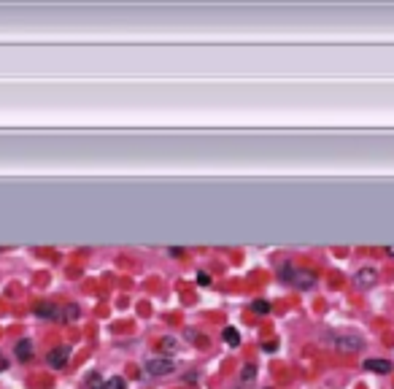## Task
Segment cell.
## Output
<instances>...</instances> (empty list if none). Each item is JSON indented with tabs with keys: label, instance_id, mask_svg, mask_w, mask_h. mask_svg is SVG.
Listing matches in <instances>:
<instances>
[{
	"label": "cell",
	"instance_id": "obj_1",
	"mask_svg": "<svg viewBox=\"0 0 394 389\" xmlns=\"http://www.w3.org/2000/svg\"><path fill=\"white\" fill-rule=\"evenodd\" d=\"M324 341H329V346L337 349V352H349V354L365 349V338L359 332H329Z\"/></svg>",
	"mask_w": 394,
	"mask_h": 389
},
{
	"label": "cell",
	"instance_id": "obj_2",
	"mask_svg": "<svg viewBox=\"0 0 394 389\" xmlns=\"http://www.w3.org/2000/svg\"><path fill=\"white\" fill-rule=\"evenodd\" d=\"M278 276L286 278V281H291L297 289H311V286L316 284V276H313L311 270H300V268H283Z\"/></svg>",
	"mask_w": 394,
	"mask_h": 389
},
{
	"label": "cell",
	"instance_id": "obj_3",
	"mask_svg": "<svg viewBox=\"0 0 394 389\" xmlns=\"http://www.w3.org/2000/svg\"><path fill=\"white\" fill-rule=\"evenodd\" d=\"M143 370H146V376H154V378L170 376V373L176 370V362H173L170 357H149L143 362Z\"/></svg>",
	"mask_w": 394,
	"mask_h": 389
},
{
	"label": "cell",
	"instance_id": "obj_4",
	"mask_svg": "<svg viewBox=\"0 0 394 389\" xmlns=\"http://www.w3.org/2000/svg\"><path fill=\"white\" fill-rule=\"evenodd\" d=\"M68 360H70V346H65V344H62V346H54L52 352L46 354V362H49L52 368H62Z\"/></svg>",
	"mask_w": 394,
	"mask_h": 389
},
{
	"label": "cell",
	"instance_id": "obj_5",
	"mask_svg": "<svg viewBox=\"0 0 394 389\" xmlns=\"http://www.w3.org/2000/svg\"><path fill=\"white\" fill-rule=\"evenodd\" d=\"M378 281V270L375 268H359L357 270V276H354V284L359 286V289H367V286H373Z\"/></svg>",
	"mask_w": 394,
	"mask_h": 389
},
{
	"label": "cell",
	"instance_id": "obj_6",
	"mask_svg": "<svg viewBox=\"0 0 394 389\" xmlns=\"http://www.w3.org/2000/svg\"><path fill=\"white\" fill-rule=\"evenodd\" d=\"M362 368L365 370H373V373H391L394 365L389 360H381V357H367L365 362H362Z\"/></svg>",
	"mask_w": 394,
	"mask_h": 389
},
{
	"label": "cell",
	"instance_id": "obj_7",
	"mask_svg": "<svg viewBox=\"0 0 394 389\" xmlns=\"http://www.w3.org/2000/svg\"><path fill=\"white\" fill-rule=\"evenodd\" d=\"M35 314L38 316H46V319H60V311L54 303H38L35 306Z\"/></svg>",
	"mask_w": 394,
	"mask_h": 389
},
{
	"label": "cell",
	"instance_id": "obj_8",
	"mask_svg": "<svg viewBox=\"0 0 394 389\" xmlns=\"http://www.w3.org/2000/svg\"><path fill=\"white\" fill-rule=\"evenodd\" d=\"M35 354V349H33V341H19V344H17V357H19V360L22 362H25V360H30V357H33Z\"/></svg>",
	"mask_w": 394,
	"mask_h": 389
},
{
	"label": "cell",
	"instance_id": "obj_9",
	"mask_svg": "<svg viewBox=\"0 0 394 389\" xmlns=\"http://www.w3.org/2000/svg\"><path fill=\"white\" fill-rule=\"evenodd\" d=\"M222 338H224L230 346H240V332L235 330V327H224V330H222Z\"/></svg>",
	"mask_w": 394,
	"mask_h": 389
},
{
	"label": "cell",
	"instance_id": "obj_10",
	"mask_svg": "<svg viewBox=\"0 0 394 389\" xmlns=\"http://www.w3.org/2000/svg\"><path fill=\"white\" fill-rule=\"evenodd\" d=\"M160 349H162V352H168V354H173L178 349V341L173 338V335H162L160 338Z\"/></svg>",
	"mask_w": 394,
	"mask_h": 389
},
{
	"label": "cell",
	"instance_id": "obj_11",
	"mask_svg": "<svg viewBox=\"0 0 394 389\" xmlns=\"http://www.w3.org/2000/svg\"><path fill=\"white\" fill-rule=\"evenodd\" d=\"M257 378V365L249 362L246 368H243V376H240V384H251V381Z\"/></svg>",
	"mask_w": 394,
	"mask_h": 389
},
{
	"label": "cell",
	"instance_id": "obj_12",
	"mask_svg": "<svg viewBox=\"0 0 394 389\" xmlns=\"http://www.w3.org/2000/svg\"><path fill=\"white\" fill-rule=\"evenodd\" d=\"M103 389H127V381H124L122 376H111V378H106Z\"/></svg>",
	"mask_w": 394,
	"mask_h": 389
},
{
	"label": "cell",
	"instance_id": "obj_13",
	"mask_svg": "<svg viewBox=\"0 0 394 389\" xmlns=\"http://www.w3.org/2000/svg\"><path fill=\"white\" fill-rule=\"evenodd\" d=\"M84 384H86V389H103V384H106V381L100 378V373H89Z\"/></svg>",
	"mask_w": 394,
	"mask_h": 389
},
{
	"label": "cell",
	"instance_id": "obj_14",
	"mask_svg": "<svg viewBox=\"0 0 394 389\" xmlns=\"http://www.w3.org/2000/svg\"><path fill=\"white\" fill-rule=\"evenodd\" d=\"M251 311H254V314H270V303L267 300H254L251 303Z\"/></svg>",
	"mask_w": 394,
	"mask_h": 389
},
{
	"label": "cell",
	"instance_id": "obj_15",
	"mask_svg": "<svg viewBox=\"0 0 394 389\" xmlns=\"http://www.w3.org/2000/svg\"><path fill=\"white\" fill-rule=\"evenodd\" d=\"M78 314H81V311H78V306H73V303H70V306L62 311V316H65V319H76Z\"/></svg>",
	"mask_w": 394,
	"mask_h": 389
},
{
	"label": "cell",
	"instance_id": "obj_16",
	"mask_svg": "<svg viewBox=\"0 0 394 389\" xmlns=\"http://www.w3.org/2000/svg\"><path fill=\"white\" fill-rule=\"evenodd\" d=\"M197 284H200V286H208V284H211V276L200 270V273H197Z\"/></svg>",
	"mask_w": 394,
	"mask_h": 389
},
{
	"label": "cell",
	"instance_id": "obj_17",
	"mask_svg": "<svg viewBox=\"0 0 394 389\" xmlns=\"http://www.w3.org/2000/svg\"><path fill=\"white\" fill-rule=\"evenodd\" d=\"M186 338L189 341H203V335H200V332H194V330H186Z\"/></svg>",
	"mask_w": 394,
	"mask_h": 389
},
{
	"label": "cell",
	"instance_id": "obj_18",
	"mask_svg": "<svg viewBox=\"0 0 394 389\" xmlns=\"http://www.w3.org/2000/svg\"><path fill=\"white\" fill-rule=\"evenodd\" d=\"M6 368H9V360H6L3 354H0V370H6Z\"/></svg>",
	"mask_w": 394,
	"mask_h": 389
},
{
	"label": "cell",
	"instance_id": "obj_19",
	"mask_svg": "<svg viewBox=\"0 0 394 389\" xmlns=\"http://www.w3.org/2000/svg\"><path fill=\"white\" fill-rule=\"evenodd\" d=\"M383 252H386V254H389V257H394V246H386V249H383Z\"/></svg>",
	"mask_w": 394,
	"mask_h": 389
}]
</instances>
